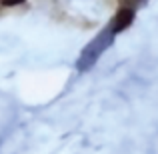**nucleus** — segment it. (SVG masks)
<instances>
[{
  "mask_svg": "<svg viewBox=\"0 0 158 154\" xmlns=\"http://www.w3.org/2000/svg\"><path fill=\"white\" fill-rule=\"evenodd\" d=\"M28 0H0V6L4 10H14V8H20V6H26Z\"/></svg>",
  "mask_w": 158,
  "mask_h": 154,
  "instance_id": "obj_1",
  "label": "nucleus"
}]
</instances>
